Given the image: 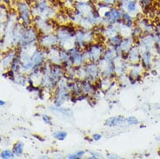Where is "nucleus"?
I'll return each instance as SVG.
<instances>
[{
  "label": "nucleus",
  "instance_id": "obj_39",
  "mask_svg": "<svg viewBox=\"0 0 160 159\" xmlns=\"http://www.w3.org/2000/svg\"><path fill=\"white\" fill-rule=\"evenodd\" d=\"M13 1H16V0H0V3H4V4L9 5L10 4H12Z\"/></svg>",
  "mask_w": 160,
  "mask_h": 159
},
{
  "label": "nucleus",
  "instance_id": "obj_33",
  "mask_svg": "<svg viewBox=\"0 0 160 159\" xmlns=\"http://www.w3.org/2000/svg\"><path fill=\"white\" fill-rule=\"evenodd\" d=\"M125 123L128 125H138L139 123V121L134 116H130L127 118H125Z\"/></svg>",
  "mask_w": 160,
  "mask_h": 159
},
{
  "label": "nucleus",
  "instance_id": "obj_7",
  "mask_svg": "<svg viewBox=\"0 0 160 159\" xmlns=\"http://www.w3.org/2000/svg\"><path fill=\"white\" fill-rule=\"evenodd\" d=\"M106 44L101 41H95L84 49V56L87 62L98 63L106 49Z\"/></svg>",
  "mask_w": 160,
  "mask_h": 159
},
{
  "label": "nucleus",
  "instance_id": "obj_14",
  "mask_svg": "<svg viewBox=\"0 0 160 159\" xmlns=\"http://www.w3.org/2000/svg\"><path fill=\"white\" fill-rule=\"evenodd\" d=\"M17 52L18 50L16 48H10L7 52L3 54L2 58L0 59V67H2L3 69H9L12 60L14 59V57L17 55Z\"/></svg>",
  "mask_w": 160,
  "mask_h": 159
},
{
  "label": "nucleus",
  "instance_id": "obj_3",
  "mask_svg": "<svg viewBox=\"0 0 160 159\" xmlns=\"http://www.w3.org/2000/svg\"><path fill=\"white\" fill-rule=\"evenodd\" d=\"M14 2H15V11L18 17V21L24 26L32 25L34 17L32 8V1L16 0Z\"/></svg>",
  "mask_w": 160,
  "mask_h": 159
},
{
  "label": "nucleus",
  "instance_id": "obj_25",
  "mask_svg": "<svg viewBox=\"0 0 160 159\" xmlns=\"http://www.w3.org/2000/svg\"><path fill=\"white\" fill-rule=\"evenodd\" d=\"M55 22L57 24H65L71 23L70 22V18H69V15L67 12H58V15L55 17Z\"/></svg>",
  "mask_w": 160,
  "mask_h": 159
},
{
  "label": "nucleus",
  "instance_id": "obj_38",
  "mask_svg": "<svg viewBox=\"0 0 160 159\" xmlns=\"http://www.w3.org/2000/svg\"><path fill=\"white\" fill-rule=\"evenodd\" d=\"M106 157L107 158H111V159H118L120 157L118 155H117V154H113V153H108L107 155H106Z\"/></svg>",
  "mask_w": 160,
  "mask_h": 159
},
{
  "label": "nucleus",
  "instance_id": "obj_12",
  "mask_svg": "<svg viewBox=\"0 0 160 159\" xmlns=\"http://www.w3.org/2000/svg\"><path fill=\"white\" fill-rule=\"evenodd\" d=\"M68 52L70 55L71 63L73 66L75 67L82 66L87 62L83 49L78 47L76 45H73L70 49H68Z\"/></svg>",
  "mask_w": 160,
  "mask_h": 159
},
{
  "label": "nucleus",
  "instance_id": "obj_15",
  "mask_svg": "<svg viewBox=\"0 0 160 159\" xmlns=\"http://www.w3.org/2000/svg\"><path fill=\"white\" fill-rule=\"evenodd\" d=\"M81 90L84 94L88 95L89 97L94 96L98 92V89L95 86V84L88 79H80Z\"/></svg>",
  "mask_w": 160,
  "mask_h": 159
},
{
  "label": "nucleus",
  "instance_id": "obj_2",
  "mask_svg": "<svg viewBox=\"0 0 160 159\" xmlns=\"http://www.w3.org/2000/svg\"><path fill=\"white\" fill-rule=\"evenodd\" d=\"M32 12L34 16L55 19L59 12V8L52 0H33L32 1Z\"/></svg>",
  "mask_w": 160,
  "mask_h": 159
},
{
  "label": "nucleus",
  "instance_id": "obj_24",
  "mask_svg": "<svg viewBox=\"0 0 160 159\" xmlns=\"http://www.w3.org/2000/svg\"><path fill=\"white\" fill-rule=\"evenodd\" d=\"M12 151H13L15 157H22L24 155V143L22 141H18V142L15 143L13 147H12Z\"/></svg>",
  "mask_w": 160,
  "mask_h": 159
},
{
  "label": "nucleus",
  "instance_id": "obj_41",
  "mask_svg": "<svg viewBox=\"0 0 160 159\" xmlns=\"http://www.w3.org/2000/svg\"><path fill=\"white\" fill-rule=\"evenodd\" d=\"M6 104V103H5V101H4V100L0 99V107H3V106H4Z\"/></svg>",
  "mask_w": 160,
  "mask_h": 159
},
{
  "label": "nucleus",
  "instance_id": "obj_4",
  "mask_svg": "<svg viewBox=\"0 0 160 159\" xmlns=\"http://www.w3.org/2000/svg\"><path fill=\"white\" fill-rule=\"evenodd\" d=\"M39 37L40 33L38 32V30L34 27L33 24L28 25V26L24 25L18 48H29L38 46Z\"/></svg>",
  "mask_w": 160,
  "mask_h": 159
},
{
  "label": "nucleus",
  "instance_id": "obj_23",
  "mask_svg": "<svg viewBox=\"0 0 160 159\" xmlns=\"http://www.w3.org/2000/svg\"><path fill=\"white\" fill-rule=\"evenodd\" d=\"M52 109H50L52 112H55V113H59L61 116H64L65 118H70L73 117V112H72V109L70 108H64V107H56V106H53L52 107Z\"/></svg>",
  "mask_w": 160,
  "mask_h": 159
},
{
  "label": "nucleus",
  "instance_id": "obj_26",
  "mask_svg": "<svg viewBox=\"0 0 160 159\" xmlns=\"http://www.w3.org/2000/svg\"><path fill=\"white\" fill-rule=\"evenodd\" d=\"M9 13H10V9L8 5L4 3H0V21L4 23L8 18Z\"/></svg>",
  "mask_w": 160,
  "mask_h": 159
},
{
  "label": "nucleus",
  "instance_id": "obj_43",
  "mask_svg": "<svg viewBox=\"0 0 160 159\" xmlns=\"http://www.w3.org/2000/svg\"><path fill=\"white\" fill-rule=\"evenodd\" d=\"M2 139H3V137H2V136L0 135V142L2 141Z\"/></svg>",
  "mask_w": 160,
  "mask_h": 159
},
{
  "label": "nucleus",
  "instance_id": "obj_35",
  "mask_svg": "<svg viewBox=\"0 0 160 159\" xmlns=\"http://www.w3.org/2000/svg\"><path fill=\"white\" fill-rule=\"evenodd\" d=\"M89 156L87 158L89 159H98V158H102L103 157V156L102 154H100V153H98L96 151H89Z\"/></svg>",
  "mask_w": 160,
  "mask_h": 159
},
{
  "label": "nucleus",
  "instance_id": "obj_40",
  "mask_svg": "<svg viewBox=\"0 0 160 159\" xmlns=\"http://www.w3.org/2000/svg\"><path fill=\"white\" fill-rule=\"evenodd\" d=\"M34 137H35V138H37L38 140H39L40 142H44V139L43 138V137H41L39 135H34Z\"/></svg>",
  "mask_w": 160,
  "mask_h": 159
},
{
  "label": "nucleus",
  "instance_id": "obj_29",
  "mask_svg": "<svg viewBox=\"0 0 160 159\" xmlns=\"http://www.w3.org/2000/svg\"><path fill=\"white\" fill-rule=\"evenodd\" d=\"M68 136V133L64 131H56L52 133V137L54 139H56L57 141H64L66 139Z\"/></svg>",
  "mask_w": 160,
  "mask_h": 159
},
{
  "label": "nucleus",
  "instance_id": "obj_21",
  "mask_svg": "<svg viewBox=\"0 0 160 159\" xmlns=\"http://www.w3.org/2000/svg\"><path fill=\"white\" fill-rule=\"evenodd\" d=\"M119 24L125 26L126 28L132 29L135 26V19H134V17L132 16V14L128 13V12H123L122 19H121V22H120Z\"/></svg>",
  "mask_w": 160,
  "mask_h": 159
},
{
  "label": "nucleus",
  "instance_id": "obj_8",
  "mask_svg": "<svg viewBox=\"0 0 160 159\" xmlns=\"http://www.w3.org/2000/svg\"><path fill=\"white\" fill-rule=\"evenodd\" d=\"M32 24L38 30L40 34H47L54 32L56 28L57 23L54 19L44 18L42 17L34 16Z\"/></svg>",
  "mask_w": 160,
  "mask_h": 159
},
{
  "label": "nucleus",
  "instance_id": "obj_11",
  "mask_svg": "<svg viewBox=\"0 0 160 159\" xmlns=\"http://www.w3.org/2000/svg\"><path fill=\"white\" fill-rule=\"evenodd\" d=\"M117 6L123 12H128L133 17L135 16V17L139 16L142 11L138 0H121L118 3Z\"/></svg>",
  "mask_w": 160,
  "mask_h": 159
},
{
  "label": "nucleus",
  "instance_id": "obj_5",
  "mask_svg": "<svg viewBox=\"0 0 160 159\" xmlns=\"http://www.w3.org/2000/svg\"><path fill=\"white\" fill-rule=\"evenodd\" d=\"M66 77L64 76V77L60 82L59 84L56 87V89L53 91V105L56 107H61L63 106L66 102L70 101L71 98V91L69 89L67 83H66Z\"/></svg>",
  "mask_w": 160,
  "mask_h": 159
},
{
  "label": "nucleus",
  "instance_id": "obj_34",
  "mask_svg": "<svg viewBox=\"0 0 160 159\" xmlns=\"http://www.w3.org/2000/svg\"><path fill=\"white\" fill-rule=\"evenodd\" d=\"M41 118H42V120H43V122H44L45 124H47V125H50V126H52V117L50 115H48V114H42V116H41Z\"/></svg>",
  "mask_w": 160,
  "mask_h": 159
},
{
  "label": "nucleus",
  "instance_id": "obj_6",
  "mask_svg": "<svg viewBox=\"0 0 160 159\" xmlns=\"http://www.w3.org/2000/svg\"><path fill=\"white\" fill-rule=\"evenodd\" d=\"M97 35L93 29L78 27L74 37V45L84 50L89 44L97 41Z\"/></svg>",
  "mask_w": 160,
  "mask_h": 159
},
{
  "label": "nucleus",
  "instance_id": "obj_13",
  "mask_svg": "<svg viewBox=\"0 0 160 159\" xmlns=\"http://www.w3.org/2000/svg\"><path fill=\"white\" fill-rule=\"evenodd\" d=\"M58 45V41L54 32L47 34H40L38 39V46L44 50H49Z\"/></svg>",
  "mask_w": 160,
  "mask_h": 159
},
{
  "label": "nucleus",
  "instance_id": "obj_18",
  "mask_svg": "<svg viewBox=\"0 0 160 159\" xmlns=\"http://www.w3.org/2000/svg\"><path fill=\"white\" fill-rule=\"evenodd\" d=\"M141 59V53H140L138 46L133 45L132 48L127 52V61H130L132 64L139 63Z\"/></svg>",
  "mask_w": 160,
  "mask_h": 159
},
{
  "label": "nucleus",
  "instance_id": "obj_32",
  "mask_svg": "<svg viewBox=\"0 0 160 159\" xmlns=\"http://www.w3.org/2000/svg\"><path fill=\"white\" fill-rule=\"evenodd\" d=\"M15 157L12 150H4L0 152V158L2 159H12Z\"/></svg>",
  "mask_w": 160,
  "mask_h": 159
},
{
  "label": "nucleus",
  "instance_id": "obj_9",
  "mask_svg": "<svg viewBox=\"0 0 160 159\" xmlns=\"http://www.w3.org/2000/svg\"><path fill=\"white\" fill-rule=\"evenodd\" d=\"M123 11L117 5L111 6L105 12L102 13L104 25H114L118 24L122 19Z\"/></svg>",
  "mask_w": 160,
  "mask_h": 159
},
{
  "label": "nucleus",
  "instance_id": "obj_36",
  "mask_svg": "<svg viewBox=\"0 0 160 159\" xmlns=\"http://www.w3.org/2000/svg\"><path fill=\"white\" fill-rule=\"evenodd\" d=\"M103 2H104L105 4H107L110 6H115L118 4V2H120L121 0H102Z\"/></svg>",
  "mask_w": 160,
  "mask_h": 159
},
{
  "label": "nucleus",
  "instance_id": "obj_19",
  "mask_svg": "<svg viewBox=\"0 0 160 159\" xmlns=\"http://www.w3.org/2000/svg\"><path fill=\"white\" fill-rule=\"evenodd\" d=\"M123 38H124V37L122 36L121 34L117 33V34L113 35V36H111L107 37V38H105L104 44H106L107 47H111L114 49V48L118 47L121 44Z\"/></svg>",
  "mask_w": 160,
  "mask_h": 159
},
{
  "label": "nucleus",
  "instance_id": "obj_1",
  "mask_svg": "<svg viewBox=\"0 0 160 159\" xmlns=\"http://www.w3.org/2000/svg\"><path fill=\"white\" fill-rule=\"evenodd\" d=\"M77 28L78 27L72 23L57 24L54 33L58 38L60 47L68 50L74 45V37L76 34Z\"/></svg>",
  "mask_w": 160,
  "mask_h": 159
},
{
  "label": "nucleus",
  "instance_id": "obj_31",
  "mask_svg": "<svg viewBox=\"0 0 160 159\" xmlns=\"http://www.w3.org/2000/svg\"><path fill=\"white\" fill-rule=\"evenodd\" d=\"M86 154V152L83 150H79V151H76L75 153H72L66 156V157L68 159H81L84 157Z\"/></svg>",
  "mask_w": 160,
  "mask_h": 159
},
{
  "label": "nucleus",
  "instance_id": "obj_42",
  "mask_svg": "<svg viewBox=\"0 0 160 159\" xmlns=\"http://www.w3.org/2000/svg\"><path fill=\"white\" fill-rule=\"evenodd\" d=\"M72 2H74V3H76V2H78V1H85V0H71Z\"/></svg>",
  "mask_w": 160,
  "mask_h": 159
},
{
  "label": "nucleus",
  "instance_id": "obj_10",
  "mask_svg": "<svg viewBox=\"0 0 160 159\" xmlns=\"http://www.w3.org/2000/svg\"><path fill=\"white\" fill-rule=\"evenodd\" d=\"M83 68V79H88L92 82H96L102 77V72L99 65L95 62H86L82 66Z\"/></svg>",
  "mask_w": 160,
  "mask_h": 159
},
{
  "label": "nucleus",
  "instance_id": "obj_27",
  "mask_svg": "<svg viewBox=\"0 0 160 159\" xmlns=\"http://www.w3.org/2000/svg\"><path fill=\"white\" fill-rule=\"evenodd\" d=\"M14 83H16L17 84L21 85V86H26V84L28 83L27 75H26L25 73H23V72L18 73V74H16Z\"/></svg>",
  "mask_w": 160,
  "mask_h": 159
},
{
  "label": "nucleus",
  "instance_id": "obj_20",
  "mask_svg": "<svg viewBox=\"0 0 160 159\" xmlns=\"http://www.w3.org/2000/svg\"><path fill=\"white\" fill-rule=\"evenodd\" d=\"M152 59H153V57H152V52L151 51H144L141 54V59H140L141 66L143 67V69H146V70L150 69V67L152 66Z\"/></svg>",
  "mask_w": 160,
  "mask_h": 159
},
{
  "label": "nucleus",
  "instance_id": "obj_30",
  "mask_svg": "<svg viewBox=\"0 0 160 159\" xmlns=\"http://www.w3.org/2000/svg\"><path fill=\"white\" fill-rule=\"evenodd\" d=\"M143 34H144V32H143V30L140 28L138 25H136V26H134V27L132 29L131 36H132L134 39H138V38H140L141 37L143 36Z\"/></svg>",
  "mask_w": 160,
  "mask_h": 159
},
{
  "label": "nucleus",
  "instance_id": "obj_44",
  "mask_svg": "<svg viewBox=\"0 0 160 159\" xmlns=\"http://www.w3.org/2000/svg\"><path fill=\"white\" fill-rule=\"evenodd\" d=\"M31 1H33V0H31Z\"/></svg>",
  "mask_w": 160,
  "mask_h": 159
},
{
  "label": "nucleus",
  "instance_id": "obj_37",
  "mask_svg": "<svg viewBox=\"0 0 160 159\" xmlns=\"http://www.w3.org/2000/svg\"><path fill=\"white\" fill-rule=\"evenodd\" d=\"M102 138H103V135L100 134V133H94V134L92 136V141H95V142H98V141H100Z\"/></svg>",
  "mask_w": 160,
  "mask_h": 159
},
{
  "label": "nucleus",
  "instance_id": "obj_17",
  "mask_svg": "<svg viewBox=\"0 0 160 159\" xmlns=\"http://www.w3.org/2000/svg\"><path fill=\"white\" fill-rule=\"evenodd\" d=\"M139 39V45L144 49V51H151V47L154 46L155 44V37L152 33H149L146 36H142Z\"/></svg>",
  "mask_w": 160,
  "mask_h": 159
},
{
  "label": "nucleus",
  "instance_id": "obj_16",
  "mask_svg": "<svg viewBox=\"0 0 160 159\" xmlns=\"http://www.w3.org/2000/svg\"><path fill=\"white\" fill-rule=\"evenodd\" d=\"M125 123V117L124 116H115V117H111L104 121V125L105 127H118L120 125H123Z\"/></svg>",
  "mask_w": 160,
  "mask_h": 159
},
{
  "label": "nucleus",
  "instance_id": "obj_22",
  "mask_svg": "<svg viewBox=\"0 0 160 159\" xmlns=\"http://www.w3.org/2000/svg\"><path fill=\"white\" fill-rule=\"evenodd\" d=\"M9 69H11L16 74H18V73L22 72V62H21V59H20V56L19 54H18V52H17V55L14 57V59L12 60L11 66H10Z\"/></svg>",
  "mask_w": 160,
  "mask_h": 159
},
{
  "label": "nucleus",
  "instance_id": "obj_28",
  "mask_svg": "<svg viewBox=\"0 0 160 159\" xmlns=\"http://www.w3.org/2000/svg\"><path fill=\"white\" fill-rule=\"evenodd\" d=\"M138 2L142 9V11L147 12L149 9L152 8V4H154L155 0H138Z\"/></svg>",
  "mask_w": 160,
  "mask_h": 159
}]
</instances>
